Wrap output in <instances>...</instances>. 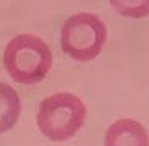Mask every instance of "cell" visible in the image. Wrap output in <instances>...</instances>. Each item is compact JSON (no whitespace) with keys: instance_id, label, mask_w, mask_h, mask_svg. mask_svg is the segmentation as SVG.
Listing matches in <instances>:
<instances>
[{"instance_id":"cell-1","label":"cell","mask_w":149,"mask_h":146,"mask_svg":"<svg viewBox=\"0 0 149 146\" xmlns=\"http://www.w3.org/2000/svg\"><path fill=\"white\" fill-rule=\"evenodd\" d=\"M52 60L49 44L30 33L14 36L3 50V64L8 75L22 85L41 82L49 74Z\"/></svg>"},{"instance_id":"cell-2","label":"cell","mask_w":149,"mask_h":146,"mask_svg":"<svg viewBox=\"0 0 149 146\" xmlns=\"http://www.w3.org/2000/svg\"><path fill=\"white\" fill-rule=\"evenodd\" d=\"M86 107L82 99L71 93H57L41 102L38 112V127L50 141L72 138L83 126Z\"/></svg>"},{"instance_id":"cell-3","label":"cell","mask_w":149,"mask_h":146,"mask_svg":"<svg viewBox=\"0 0 149 146\" xmlns=\"http://www.w3.org/2000/svg\"><path fill=\"white\" fill-rule=\"evenodd\" d=\"M107 27L96 14L79 13L63 24L60 44L63 52L75 61H91L102 52Z\"/></svg>"},{"instance_id":"cell-4","label":"cell","mask_w":149,"mask_h":146,"mask_svg":"<svg viewBox=\"0 0 149 146\" xmlns=\"http://www.w3.org/2000/svg\"><path fill=\"white\" fill-rule=\"evenodd\" d=\"M107 146H148L149 137L143 124L135 119H118L115 121L105 133Z\"/></svg>"},{"instance_id":"cell-5","label":"cell","mask_w":149,"mask_h":146,"mask_svg":"<svg viewBox=\"0 0 149 146\" xmlns=\"http://www.w3.org/2000/svg\"><path fill=\"white\" fill-rule=\"evenodd\" d=\"M21 115V99L16 90L0 82V133L10 131Z\"/></svg>"},{"instance_id":"cell-6","label":"cell","mask_w":149,"mask_h":146,"mask_svg":"<svg viewBox=\"0 0 149 146\" xmlns=\"http://www.w3.org/2000/svg\"><path fill=\"white\" fill-rule=\"evenodd\" d=\"M118 14L130 19H141L149 16V0H108Z\"/></svg>"}]
</instances>
